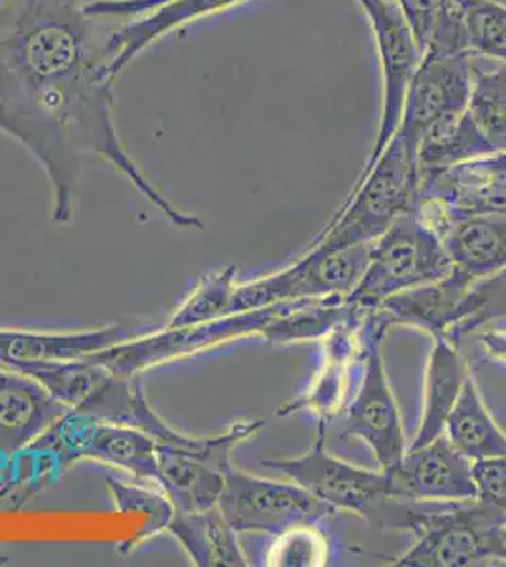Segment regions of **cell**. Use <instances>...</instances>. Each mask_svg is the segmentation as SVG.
I'll list each match as a JSON object with an SVG mask.
<instances>
[{"mask_svg": "<svg viewBox=\"0 0 506 567\" xmlns=\"http://www.w3.org/2000/svg\"><path fill=\"white\" fill-rule=\"evenodd\" d=\"M467 52L506 63V7L495 0H476L467 18Z\"/></svg>", "mask_w": 506, "mask_h": 567, "instance_id": "obj_31", "label": "cell"}, {"mask_svg": "<svg viewBox=\"0 0 506 567\" xmlns=\"http://www.w3.org/2000/svg\"><path fill=\"white\" fill-rule=\"evenodd\" d=\"M291 303L293 301L264 309L233 312L227 317L187 328H155L144 336L85 358L101 363L117 377L136 379L148 369L168 361L182 360L187 355L199 354L203 350L216 349L219 344L235 339L264 337L265 329L269 328L276 318L282 317Z\"/></svg>", "mask_w": 506, "mask_h": 567, "instance_id": "obj_6", "label": "cell"}, {"mask_svg": "<svg viewBox=\"0 0 506 567\" xmlns=\"http://www.w3.org/2000/svg\"><path fill=\"white\" fill-rule=\"evenodd\" d=\"M471 58L423 55L404 101L397 133L416 154L417 142L438 120L467 109Z\"/></svg>", "mask_w": 506, "mask_h": 567, "instance_id": "obj_17", "label": "cell"}, {"mask_svg": "<svg viewBox=\"0 0 506 567\" xmlns=\"http://www.w3.org/2000/svg\"><path fill=\"white\" fill-rule=\"evenodd\" d=\"M467 114L492 154L506 152V63L471 58Z\"/></svg>", "mask_w": 506, "mask_h": 567, "instance_id": "obj_27", "label": "cell"}, {"mask_svg": "<svg viewBox=\"0 0 506 567\" xmlns=\"http://www.w3.org/2000/svg\"><path fill=\"white\" fill-rule=\"evenodd\" d=\"M0 369H4V368H2V365H0Z\"/></svg>", "mask_w": 506, "mask_h": 567, "instance_id": "obj_39", "label": "cell"}, {"mask_svg": "<svg viewBox=\"0 0 506 567\" xmlns=\"http://www.w3.org/2000/svg\"><path fill=\"white\" fill-rule=\"evenodd\" d=\"M218 507L237 534L276 535L297 524L323 523L337 515L333 507L316 499L293 481H270L235 467L225 477Z\"/></svg>", "mask_w": 506, "mask_h": 567, "instance_id": "obj_10", "label": "cell"}, {"mask_svg": "<svg viewBox=\"0 0 506 567\" xmlns=\"http://www.w3.org/2000/svg\"><path fill=\"white\" fill-rule=\"evenodd\" d=\"M69 411L29 374L0 369V452L23 451Z\"/></svg>", "mask_w": 506, "mask_h": 567, "instance_id": "obj_19", "label": "cell"}, {"mask_svg": "<svg viewBox=\"0 0 506 567\" xmlns=\"http://www.w3.org/2000/svg\"><path fill=\"white\" fill-rule=\"evenodd\" d=\"M476 499L492 507L506 523V454L473 464Z\"/></svg>", "mask_w": 506, "mask_h": 567, "instance_id": "obj_33", "label": "cell"}, {"mask_svg": "<svg viewBox=\"0 0 506 567\" xmlns=\"http://www.w3.org/2000/svg\"><path fill=\"white\" fill-rule=\"evenodd\" d=\"M87 0H0V133L12 136L52 184L53 221L69 224L87 154L117 168L173 226L199 229L144 176L114 122L106 39Z\"/></svg>", "mask_w": 506, "mask_h": 567, "instance_id": "obj_1", "label": "cell"}, {"mask_svg": "<svg viewBox=\"0 0 506 567\" xmlns=\"http://www.w3.org/2000/svg\"><path fill=\"white\" fill-rule=\"evenodd\" d=\"M384 337L365 320L363 368L352 400L342 413L347 424L342 430V439H358L365 443L382 471L393 467L409 451L403 419L382 355Z\"/></svg>", "mask_w": 506, "mask_h": 567, "instance_id": "obj_9", "label": "cell"}, {"mask_svg": "<svg viewBox=\"0 0 506 567\" xmlns=\"http://www.w3.org/2000/svg\"><path fill=\"white\" fill-rule=\"evenodd\" d=\"M450 271L441 233L414 207L372 243L365 271L348 293V303L372 312L391 297L441 280Z\"/></svg>", "mask_w": 506, "mask_h": 567, "instance_id": "obj_5", "label": "cell"}, {"mask_svg": "<svg viewBox=\"0 0 506 567\" xmlns=\"http://www.w3.org/2000/svg\"><path fill=\"white\" fill-rule=\"evenodd\" d=\"M359 315L369 312L348 303L347 296L301 299L289 305L282 317L276 318L275 322L265 329L264 339L270 347L321 341L337 326Z\"/></svg>", "mask_w": 506, "mask_h": 567, "instance_id": "obj_26", "label": "cell"}, {"mask_svg": "<svg viewBox=\"0 0 506 567\" xmlns=\"http://www.w3.org/2000/svg\"><path fill=\"white\" fill-rule=\"evenodd\" d=\"M416 208L436 231L455 219L506 214V152L427 176L420 182Z\"/></svg>", "mask_w": 506, "mask_h": 567, "instance_id": "obj_14", "label": "cell"}, {"mask_svg": "<svg viewBox=\"0 0 506 567\" xmlns=\"http://www.w3.org/2000/svg\"><path fill=\"white\" fill-rule=\"evenodd\" d=\"M486 155L494 154L465 109L438 120L417 142V176L422 182L441 171Z\"/></svg>", "mask_w": 506, "mask_h": 567, "instance_id": "obj_25", "label": "cell"}, {"mask_svg": "<svg viewBox=\"0 0 506 567\" xmlns=\"http://www.w3.org/2000/svg\"><path fill=\"white\" fill-rule=\"evenodd\" d=\"M384 528L409 529L416 542L393 566L481 567L505 566L499 532L506 524L499 513L478 499L454 503H412L395 499Z\"/></svg>", "mask_w": 506, "mask_h": 567, "instance_id": "obj_2", "label": "cell"}, {"mask_svg": "<svg viewBox=\"0 0 506 567\" xmlns=\"http://www.w3.org/2000/svg\"><path fill=\"white\" fill-rule=\"evenodd\" d=\"M358 4L366 13V20L371 23L379 48L382 66V110L371 154L366 157L365 167L361 168L355 184L371 173L374 163L379 162L385 146L397 133L406 93L423 58L422 48L417 45L411 27L404 20L395 0H358Z\"/></svg>", "mask_w": 506, "mask_h": 567, "instance_id": "obj_11", "label": "cell"}, {"mask_svg": "<svg viewBox=\"0 0 506 567\" xmlns=\"http://www.w3.org/2000/svg\"><path fill=\"white\" fill-rule=\"evenodd\" d=\"M237 288V267H225L200 278L197 286L179 309L174 312L163 328H187L197 323L210 322L216 318L231 315L233 293Z\"/></svg>", "mask_w": 506, "mask_h": 567, "instance_id": "obj_28", "label": "cell"}, {"mask_svg": "<svg viewBox=\"0 0 506 567\" xmlns=\"http://www.w3.org/2000/svg\"><path fill=\"white\" fill-rule=\"evenodd\" d=\"M417 192L416 154L395 133L371 173L353 184L344 203L310 246L334 251L372 245L399 216L416 207Z\"/></svg>", "mask_w": 506, "mask_h": 567, "instance_id": "obj_3", "label": "cell"}, {"mask_svg": "<svg viewBox=\"0 0 506 567\" xmlns=\"http://www.w3.org/2000/svg\"><path fill=\"white\" fill-rule=\"evenodd\" d=\"M369 254L371 245L334 251L308 246L296 261L280 271L270 272L251 282L237 284L233 293L231 315L301 299L348 296L365 271Z\"/></svg>", "mask_w": 506, "mask_h": 567, "instance_id": "obj_7", "label": "cell"}, {"mask_svg": "<svg viewBox=\"0 0 506 567\" xmlns=\"http://www.w3.org/2000/svg\"><path fill=\"white\" fill-rule=\"evenodd\" d=\"M438 233L452 267L468 278L484 280L506 271V214L455 219Z\"/></svg>", "mask_w": 506, "mask_h": 567, "instance_id": "obj_22", "label": "cell"}, {"mask_svg": "<svg viewBox=\"0 0 506 567\" xmlns=\"http://www.w3.org/2000/svg\"><path fill=\"white\" fill-rule=\"evenodd\" d=\"M8 561V556L4 555V553H2V548H0V566H2V564H7Z\"/></svg>", "mask_w": 506, "mask_h": 567, "instance_id": "obj_37", "label": "cell"}, {"mask_svg": "<svg viewBox=\"0 0 506 567\" xmlns=\"http://www.w3.org/2000/svg\"><path fill=\"white\" fill-rule=\"evenodd\" d=\"M167 532L174 535L195 566H250L237 532L225 520L218 505L197 513H174Z\"/></svg>", "mask_w": 506, "mask_h": 567, "instance_id": "obj_23", "label": "cell"}, {"mask_svg": "<svg viewBox=\"0 0 506 567\" xmlns=\"http://www.w3.org/2000/svg\"><path fill=\"white\" fill-rule=\"evenodd\" d=\"M331 560V542L321 523L297 524L275 535L265 566L323 567Z\"/></svg>", "mask_w": 506, "mask_h": 567, "instance_id": "obj_29", "label": "cell"}, {"mask_svg": "<svg viewBox=\"0 0 506 567\" xmlns=\"http://www.w3.org/2000/svg\"><path fill=\"white\" fill-rule=\"evenodd\" d=\"M427 369H425V386H423V411L416 437L409 449L425 445L433 439L443 435L455 401L459 398L467 382L471 365L459 349V342L448 337H433Z\"/></svg>", "mask_w": 506, "mask_h": 567, "instance_id": "obj_21", "label": "cell"}, {"mask_svg": "<svg viewBox=\"0 0 506 567\" xmlns=\"http://www.w3.org/2000/svg\"><path fill=\"white\" fill-rule=\"evenodd\" d=\"M506 305V271L473 280L452 267L441 280L403 291L369 312V323L388 333L395 326L422 329L433 337H459L478 328Z\"/></svg>", "mask_w": 506, "mask_h": 567, "instance_id": "obj_4", "label": "cell"}, {"mask_svg": "<svg viewBox=\"0 0 506 567\" xmlns=\"http://www.w3.org/2000/svg\"><path fill=\"white\" fill-rule=\"evenodd\" d=\"M366 315L350 318L321 339L320 365L296 400L283 403L276 416L310 414L318 425H329L352 400L365 358Z\"/></svg>", "mask_w": 506, "mask_h": 567, "instance_id": "obj_15", "label": "cell"}, {"mask_svg": "<svg viewBox=\"0 0 506 567\" xmlns=\"http://www.w3.org/2000/svg\"><path fill=\"white\" fill-rule=\"evenodd\" d=\"M31 446L52 451L61 465L91 458L141 478H157L155 441L135 425L116 424L69 411Z\"/></svg>", "mask_w": 506, "mask_h": 567, "instance_id": "obj_13", "label": "cell"}, {"mask_svg": "<svg viewBox=\"0 0 506 567\" xmlns=\"http://www.w3.org/2000/svg\"><path fill=\"white\" fill-rule=\"evenodd\" d=\"M391 497L399 502L454 503L476 499L473 462L438 435L425 445L409 449L397 464L385 470Z\"/></svg>", "mask_w": 506, "mask_h": 567, "instance_id": "obj_16", "label": "cell"}, {"mask_svg": "<svg viewBox=\"0 0 506 567\" xmlns=\"http://www.w3.org/2000/svg\"><path fill=\"white\" fill-rule=\"evenodd\" d=\"M403 12L404 20L411 27L417 45L425 52L430 44L433 25H435L436 10L441 0H395Z\"/></svg>", "mask_w": 506, "mask_h": 567, "instance_id": "obj_34", "label": "cell"}, {"mask_svg": "<svg viewBox=\"0 0 506 567\" xmlns=\"http://www.w3.org/2000/svg\"><path fill=\"white\" fill-rule=\"evenodd\" d=\"M326 437L328 425H318L314 445L307 454L297 458L264 460L261 465L280 471L337 513L347 511L379 526L388 505L393 502L385 471H371L334 458L326 451Z\"/></svg>", "mask_w": 506, "mask_h": 567, "instance_id": "obj_8", "label": "cell"}, {"mask_svg": "<svg viewBox=\"0 0 506 567\" xmlns=\"http://www.w3.org/2000/svg\"><path fill=\"white\" fill-rule=\"evenodd\" d=\"M444 435L473 464L506 454L505 432L487 411L473 373L446 420Z\"/></svg>", "mask_w": 506, "mask_h": 567, "instance_id": "obj_24", "label": "cell"}, {"mask_svg": "<svg viewBox=\"0 0 506 567\" xmlns=\"http://www.w3.org/2000/svg\"><path fill=\"white\" fill-rule=\"evenodd\" d=\"M495 2H499V4H505L506 7V0H495Z\"/></svg>", "mask_w": 506, "mask_h": 567, "instance_id": "obj_38", "label": "cell"}, {"mask_svg": "<svg viewBox=\"0 0 506 567\" xmlns=\"http://www.w3.org/2000/svg\"><path fill=\"white\" fill-rule=\"evenodd\" d=\"M476 0H441L438 2L433 33L423 55H435V58L468 55L467 18Z\"/></svg>", "mask_w": 506, "mask_h": 567, "instance_id": "obj_32", "label": "cell"}, {"mask_svg": "<svg viewBox=\"0 0 506 567\" xmlns=\"http://www.w3.org/2000/svg\"><path fill=\"white\" fill-rule=\"evenodd\" d=\"M478 344L487 360L497 361L499 365L506 368V326L482 333L478 337Z\"/></svg>", "mask_w": 506, "mask_h": 567, "instance_id": "obj_35", "label": "cell"}, {"mask_svg": "<svg viewBox=\"0 0 506 567\" xmlns=\"http://www.w3.org/2000/svg\"><path fill=\"white\" fill-rule=\"evenodd\" d=\"M155 481L173 503L174 513H197L218 505L225 477L233 467H224L176 446L155 445Z\"/></svg>", "mask_w": 506, "mask_h": 567, "instance_id": "obj_20", "label": "cell"}, {"mask_svg": "<svg viewBox=\"0 0 506 567\" xmlns=\"http://www.w3.org/2000/svg\"><path fill=\"white\" fill-rule=\"evenodd\" d=\"M242 2L246 0H90L84 10L95 20L144 16L110 31L104 52L110 78L116 80L155 40Z\"/></svg>", "mask_w": 506, "mask_h": 567, "instance_id": "obj_12", "label": "cell"}, {"mask_svg": "<svg viewBox=\"0 0 506 567\" xmlns=\"http://www.w3.org/2000/svg\"><path fill=\"white\" fill-rule=\"evenodd\" d=\"M499 545H500V556H503V561H505V566H506V524H503V526H500Z\"/></svg>", "mask_w": 506, "mask_h": 567, "instance_id": "obj_36", "label": "cell"}, {"mask_svg": "<svg viewBox=\"0 0 506 567\" xmlns=\"http://www.w3.org/2000/svg\"><path fill=\"white\" fill-rule=\"evenodd\" d=\"M144 323L120 322L93 331H31L0 328V365L25 374L31 369L80 360L152 331Z\"/></svg>", "mask_w": 506, "mask_h": 567, "instance_id": "obj_18", "label": "cell"}, {"mask_svg": "<svg viewBox=\"0 0 506 567\" xmlns=\"http://www.w3.org/2000/svg\"><path fill=\"white\" fill-rule=\"evenodd\" d=\"M109 491L112 492L114 503H116L117 513L122 515H142L146 518V523L142 526L141 534L135 539L123 543L120 550L128 553L133 548L138 547L146 539H152L155 534H159L163 529L168 528V524L173 520L174 507L171 499L157 492L142 488V486H128V484L117 481V478H106Z\"/></svg>", "mask_w": 506, "mask_h": 567, "instance_id": "obj_30", "label": "cell"}]
</instances>
